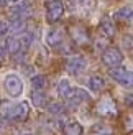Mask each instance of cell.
<instances>
[{"label": "cell", "mask_w": 133, "mask_h": 135, "mask_svg": "<svg viewBox=\"0 0 133 135\" xmlns=\"http://www.w3.org/2000/svg\"><path fill=\"white\" fill-rule=\"evenodd\" d=\"M3 87L10 97H20L23 94V81L17 74H7L3 79Z\"/></svg>", "instance_id": "obj_1"}, {"label": "cell", "mask_w": 133, "mask_h": 135, "mask_svg": "<svg viewBox=\"0 0 133 135\" xmlns=\"http://www.w3.org/2000/svg\"><path fill=\"white\" fill-rule=\"evenodd\" d=\"M64 13V3L63 0H49L46 2V20L49 23H56Z\"/></svg>", "instance_id": "obj_2"}, {"label": "cell", "mask_w": 133, "mask_h": 135, "mask_svg": "<svg viewBox=\"0 0 133 135\" xmlns=\"http://www.w3.org/2000/svg\"><path fill=\"white\" fill-rule=\"evenodd\" d=\"M110 76L123 87H133V71H127L123 68H112Z\"/></svg>", "instance_id": "obj_3"}, {"label": "cell", "mask_w": 133, "mask_h": 135, "mask_svg": "<svg viewBox=\"0 0 133 135\" xmlns=\"http://www.w3.org/2000/svg\"><path fill=\"white\" fill-rule=\"evenodd\" d=\"M66 99L69 100L71 105H81L84 102H89L90 100V94L82 89V87H71V91L68 92V96H66Z\"/></svg>", "instance_id": "obj_4"}, {"label": "cell", "mask_w": 133, "mask_h": 135, "mask_svg": "<svg viewBox=\"0 0 133 135\" xmlns=\"http://www.w3.org/2000/svg\"><path fill=\"white\" fill-rule=\"evenodd\" d=\"M122 61H123V55L118 48H109V50H105L104 55H102V63L109 68L120 66Z\"/></svg>", "instance_id": "obj_5"}, {"label": "cell", "mask_w": 133, "mask_h": 135, "mask_svg": "<svg viewBox=\"0 0 133 135\" xmlns=\"http://www.w3.org/2000/svg\"><path fill=\"white\" fill-rule=\"evenodd\" d=\"M97 112L100 114V115H115L117 105L114 102V99L110 96H105L104 99H100V102L97 104Z\"/></svg>", "instance_id": "obj_6"}, {"label": "cell", "mask_w": 133, "mask_h": 135, "mask_svg": "<svg viewBox=\"0 0 133 135\" xmlns=\"http://www.w3.org/2000/svg\"><path fill=\"white\" fill-rule=\"evenodd\" d=\"M85 66H87V61H85L82 56H72V58L68 59V63H66V69L71 74H79L85 69Z\"/></svg>", "instance_id": "obj_7"}, {"label": "cell", "mask_w": 133, "mask_h": 135, "mask_svg": "<svg viewBox=\"0 0 133 135\" xmlns=\"http://www.w3.org/2000/svg\"><path fill=\"white\" fill-rule=\"evenodd\" d=\"M30 114V107H28V102H17L13 104V114H12V120H17V122H22V120H26Z\"/></svg>", "instance_id": "obj_8"}, {"label": "cell", "mask_w": 133, "mask_h": 135, "mask_svg": "<svg viewBox=\"0 0 133 135\" xmlns=\"http://www.w3.org/2000/svg\"><path fill=\"white\" fill-rule=\"evenodd\" d=\"M44 41L48 46H58L59 43L63 41V33L61 30H58V28H51L46 31V35H44Z\"/></svg>", "instance_id": "obj_9"}, {"label": "cell", "mask_w": 133, "mask_h": 135, "mask_svg": "<svg viewBox=\"0 0 133 135\" xmlns=\"http://www.w3.org/2000/svg\"><path fill=\"white\" fill-rule=\"evenodd\" d=\"M30 12V3L28 2H22V3H15L10 8V15L13 18H25Z\"/></svg>", "instance_id": "obj_10"}, {"label": "cell", "mask_w": 133, "mask_h": 135, "mask_svg": "<svg viewBox=\"0 0 133 135\" xmlns=\"http://www.w3.org/2000/svg\"><path fill=\"white\" fill-rule=\"evenodd\" d=\"M8 31L12 35H22L26 31V22L25 18H13L8 23Z\"/></svg>", "instance_id": "obj_11"}, {"label": "cell", "mask_w": 133, "mask_h": 135, "mask_svg": "<svg viewBox=\"0 0 133 135\" xmlns=\"http://www.w3.org/2000/svg\"><path fill=\"white\" fill-rule=\"evenodd\" d=\"M100 31L104 33L107 38H112V36H115V25H114V22H112L110 18H102V22H100Z\"/></svg>", "instance_id": "obj_12"}, {"label": "cell", "mask_w": 133, "mask_h": 135, "mask_svg": "<svg viewBox=\"0 0 133 135\" xmlns=\"http://www.w3.org/2000/svg\"><path fill=\"white\" fill-rule=\"evenodd\" d=\"M71 31H72V38H74L76 43L85 45V43L89 41V36H87V33H85V30L82 28V26H74Z\"/></svg>", "instance_id": "obj_13"}, {"label": "cell", "mask_w": 133, "mask_h": 135, "mask_svg": "<svg viewBox=\"0 0 133 135\" xmlns=\"http://www.w3.org/2000/svg\"><path fill=\"white\" fill-rule=\"evenodd\" d=\"M5 48H7V51H8L10 55L17 56L18 53L22 51V45H20V40H18V38H15V36L8 38V40L5 41Z\"/></svg>", "instance_id": "obj_14"}, {"label": "cell", "mask_w": 133, "mask_h": 135, "mask_svg": "<svg viewBox=\"0 0 133 135\" xmlns=\"http://www.w3.org/2000/svg\"><path fill=\"white\" fill-rule=\"evenodd\" d=\"M87 86H89V89H90L92 92H100V91L104 89V86H105V81H104V78H100V76H90Z\"/></svg>", "instance_id": "obj_15"}, {"label": "cell", "mask_w": 133, "mask_h": 135, "mask_svg": "<svg viewBox=\"0 0 133 135\" xmlns=\"http://www.w3.org/2000/svg\"><path fill=\"white\" fill-rule=\"evenodd\" d=\"M115 18L117 20H122V22H127V20L133 18V7L127 5V7H122L115 12Z\"/></svg>", "instance_id": "obj_16"}, {"label": "cell", "mask_w": 133, "mask_h": 135, "mask_svg": "<svg viewBox=\"0 0 133 135\" xmlns=\"http://www.w3.org/2000/svg\"><path fill=\"white\" fill-rule=\"evenodd\" d=\"M12 114H13V102H10V100H2V102H0V115H2V119L12 120Z\"/></svg>", "instance_id": "obj_17"}, {"label": "cell", "mask_w": 133, "mask_h": 135, "mask_svg": "<svg viewBox=\"0 0 133 135\" xmlns=\"http://www.w3.org/2000/svg\"><path fill=\"white\" fill-rule=\"evenodd\" d=\"M82 125L79 122H69L64 125V135H82Z\"/></svg>", "instance_id": "obj_18"}, {"label": "cell", "mask_w": 133, "mask_h": 135, "mask_svg": "<svg viewBox=\"0 0 133 135\" xmlns=\"http://www.w3.org/2000/svg\"><path fill=\"white\" fill-rule=\"evenodd\" d=\"M31 86H33V91H41L46 87V78L41 76V74H35L31 76Z\"/></svg>", "instance_id": "obj_19"}, {"label": "cell", "mask_w": 133, "mask_h": 135, "mask_svg": "<svg viewBox=\"0 0 133 135\" xmlns=\"http://www.w3.org/2000/svg\"><path fill=\"white\" fill-rule=\"evenodd\" d=\"M31 102H33V105H36V107H43L46 104L44 92L43 91H33V94H31Z\"/></svg>", "instance_id": "obj_20"}, {"label": "cell", "mask_w": 133, "mask_h": 135, "mask_svg": "<svg viewBox=\"0 0 133 135\" xmlns=\"http://www.w3.org/2000/svg\"><path fill=\"white\" fill-rule=\"evenodd\" d=\"M71 83H69V81L68 79H61V81H59V83H58V86H56V92L59 94V96H63V97H66V96H68V92L71 91Z\"/></svg>", "instance_id": "obj_21"}, {"label": "cell", "mask_w": 133, "mask_h": 135, "mask_svg": "<svg viewBox=\"0 0 133 135\" xmlns=\"http://www.w3.org/2000/svg\"><path fill=\"white\" fill-rule=\"evenodd\" d=\"M20 40V45H22V48H30L31 43H33V35L31 33H22V36L18 38Z\"/></svg>", "instance_id": "obj_22"}, {"label": "cell", "mask_w": 133, "mask_h": 135, "mask_svg": "<svg viewBox=\"0 0 133 135\" xmlns=\"http://www.w3.org/2000/svg\"><path fill=\"white\" fill-rule=\"evenodd\" d=\"M64 110V105L61 102H51L48 105V112L49 114H54V115H58V114H61Z\"/></svg>", "instance_id": "obj_23"}, {"label": "cell", "mask_w": 133, "mask_h": 135, "mask_svg": "<svg viewBox=\"0 0 133 135\" xmlns=\"http://www.w3.org/2000/svg\"><path fill=\"white\" fill-rule=\"evenodd\" d=\"M123 127L127 132H133V112H128L123 119Z\"/></svg>", "instance_id": "obj_24"}, {"label": "cell", "mask_w": 133, "mask_h": 135, "mask_svg": "<svg viewBox=\"0 0 133 135\" xmlns=\"http://www.w3.org/2000/svg\"><path fill=\"white\" fill-rule=\"evenodd\" d=\"M7 31H8V25H7L3 20H0V36H3Z\"/></svg>", "instance_id": "obj_25"}, {"label": "cell", "mask_w": 133, "mask_h": 135, "mask_svg": "<svg viewBox=\"0 0 133 135\" xmlns=\"http://www.w3.org/2000/svg\"><path fill=\"white\" fill-rule=\"evenodd\" d=\"M5 51H7V48H5V41H2V40H0V58L5 56Z\"/></svg>", "instance_id": "obj_26"}, {"label": "cell", "mask_w": 133, "mask_h": 135, "mask_svg": "<svg viewBox=\"0 0 133 135\" xmlns=\"http://www.w3.org/2000/svg\"><path fill=\"white\" fill-rule=\"evenodd\" d=\"M5 3H7V0H0V8H2V7H5Z\"/></svg>", "instance_id": "obj_27"}, {"label": "cell", "mask_w": 133, "mask_h": 135, "mask_svg": "<svg viewBox=\"0 0 133 135\" xmlns=\"http://www.w3.org/2000/svg\"><path fill=\"white\" fill-rule=\"evenodd\" d=\"M22 135H33V133H30V132H26V133H22Z\"/></svg>", "instance_id": "obj_28"}, {"label": "cell", "mask_w": 133, "mask_h": 135, "mask_svg": "<svg viewBox=\"0 0 133 135\" xmlns=\"http://www.w3.org/2000/svg\"><path fill=\"white\" fill-rule=\"evenodd\" d=\"M10 2H18V0H10Z\"/></svg>", "instance_id": "obj_29"}, {"label": "cell", "mask_w": 133, "mask_h": 135, "mask_svg": "<svg viewBox=\"0 0 133 135\" xmlns=\"http://www.w3.org/2000/svg\"><path fill=\"white\" fill-rule=\"evenodd\" d=\"M79 2H82V3H84V2H85V0H79Z\"/></svg>", "instance_id": "obj_30"}]
</instances>
